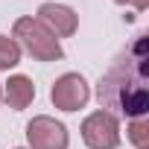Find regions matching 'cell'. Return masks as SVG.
I'll use <instances>...</instances> for the list:
<instances>
[{
    "label": "cell",
    "instance_id": "cell-8",
    "mask_svg": "<svg viewBox=\"0 0 149 149\" xmlns=\"http://www.w3.org/2000/svg\"><path fill=\"white\" fill-rule=\"evenodd\" d=\"M117 3H126V0H117ZM134 6H137V9H143V6H146V0H134Z\"/></svg>",
    "mask_w": 149,
    "mask_h": 149
},
{
    "label": "cell",
    "instance_id": "cell-6",
    "mask_svg": "<svg viewBox=\"0 0 149 149\" xmlns=\"http://www.w3.org/2000/svg\"><path fill=\"white\" fill-rule=\"evenodd\" d=\"M32 94H35V91H32V85H29L24 76H15V79L9 82V91H6V97H9V102H12L15 108H21L26 100H32Z\"/></svg>",
    "mask_w": 149,
    "mask_h": 149
},
{
    "label": "cell",
    "instance_id": "cell-2",
    "mask_svg": "<svg viewBox=\"0 0 149 149\" xmlns=\"http://www.w3.org/2000/svg\"><path fill=\"white\" fill-rule=\"evenodd\" d=\"M53 100L64 108V111H73L79 108L85 100H88V88H85V79L82 76H64L56 88H53Z\"/></svg>",
    "mask_w": 149,
    "mask_h": 149
},
{
    "label": "cell",
    "instance_id": "cell-3",
    "mask_svg": "<svg viewBox=\"0 0 149 149\" xmlns=\"http://www.w3.org/2000/svg\"><path fill=\"white\" fill-rule=\"evenodd\" d=\"M41 120H44V129H47V132H41L38 123H29V140H32L38 149H64V146H67L64 126H58V123H53V120H47V117H41Z\"/></svg>",
    "mask_w": 149,
    "mask_h": 149
},
{
    "label": "cell",
    "instance_id": "cell-1",
    "mask_svg": "<svg viewBox=\"0 0 149 149\" xmlns=\"http://www.w3.org/2000/svg\"><path fill=\"white\" fill-rule=\"evenodd\" d=\"M85 140L94 146V149H114L117 146V123H114V117H108V114H94V117H88V123H85Z\"/></svg>",
    "mask_w": 149,
    "mask_h": 149
},
{
    "label": "cell",
    "instance_id": "cell-7",
    "mask_svg": "<svg viewBox=\"0 0 149 149\" xmlns=\"http://www.w3.org/2000/svg\"><path fill=\"white\" fill-rule=\"evenodd\" d=\"M12 64H18V47L0 35V67H12Z\"/></svg>",
    "mask_w": 149,
    "mask_h": 149
},
{
    "label": "cell",
    "instance_id": "cell-4",
    "mask_svg": "<svg viewBox=\"0 0 149 149\" xmlns=\"http://www.w3.org/2000/svg\"><path fill=\"white\" fill-rule=\"evenodd\" d=\"M26 26L32 29V32H29V38H26V47H29L38 58H58V56H61V50H58L56 38H53L50 32H44V29H41V24L26 21Z\"/></svg>",
    "mask_w": 149,
    "mask_h": 149
},
{
    "label": "cell",
    "instance_id": "cell-5",
    "mask_svg": "<svg viewBox=\"0 0 149 149\" xmlns=\"http://www.w3.org/2000/svg\"><path fill=\"white\" fill-rule=\"evenodd\" d=\"M41 21L50 24V26H53L56 32H61V35H67V32L76 29V15H73L67 6H56V3H47V6L41 9Z\"/></svg>",
    "mask_w": 149,
    "mask_h": 149
}]
</instances>
